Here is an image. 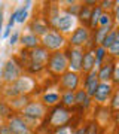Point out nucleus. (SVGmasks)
I'll return each instance as SVG.
<instances>
[{"mask_svg":"<svg viewBox=\"0 0 119 134\" xmlns=\"http://www.w3.org/2000/svg\"><path fill=\"white\" fill-rule=\"evenodd\" d=\"M113 77H115V81L119 83V63H116L113 67Z\"/></svg>","mask_w":119,"mask_h":134,"instance_id":"33","label":"nucleus"},{"mask_svg":"<svg viewBox=\"0 0 119 134\" xmlns=\"http://www.w3.org/2000/svg\"><path fill=\"white\" fill-rule=\"evenodd\" d=\"M94 55H95V67L100 66L101 61H103V58H104L106 55V49L103 48V46H98V48L94 51Z\"/></svg>","mask_w":119,"mask_h":134,"instance_id":"25","label":"nucleus"},{"mask_svg":"<svg viewBox=\"0 0 119 134\" xmlns=\"http://www.w3.org/2000/svg\"><path fill=\"white\" fill-rule=\"evenodd\" d=\"M69 67V60H67V55L63 52H54L49 55V60H48V69L51 70L55 75H64Z\"/></svg>","mask_w":119,"mask_h":134,"instance_id":"4","label":"nucleus"},{"mask_svg":"<svg viewBox=\"0 0 119 134\" xmlns=\"http://www.w3.org/2000/svg\"><path fill=\"white\" fill-rule=\"evenodd\" d=\"M0 134H12V133H10L9 127L6 124H0Z\"/></svg>","mask_w":119,"mask_h":134,"instance_id":"34","label":"nucleus"},{"mask_svg":"<svg viewBox=\"0 0 119 134\" xmlns=\"http://www.w3.org/2000/svg\"><path fill=\"white\" fill-rule=\"evenodd\" d=\"M112 73H113V64H106L98 73V79H101L103 82H107L112 77Z\"/></svg>","mask_w":119,"mask_h":134,"instance_id":"21","label":"nucleus"},{"mask_svg":"<svg viewBox=\"0 0 119 134\" xmlns=\"http://www.w3.org/2000/svg\"><path fill=\"white\" fill-rule=\"evenodd\" d=\"M64 45V37L57 31H48L42 36V46L46 51H57Z\"/></svg>","mask_w":119,"mask_h":134,"instance_id":"7","label":"nucleus"},{"mask_svg":"<svg viewBox=\"0 0 119 134\" xmlns=\"http://www.w3.org/2000/svg\"><path fill=\"white\" fill-rule=\"evenodd\" d=\"M86 134H97V131H95V125H92V127L89 128V131H88Z\"/></svg>","mask_w":119,"mask_h":134,"instance_id":"38","label":"nucleus"},{"mask_svg":"<svg viewBox=\"0 0 119 134\" xmlns=\"http://www.w3.org/2000/svg\"><path fill=\"white\" fill-rule=\"evenodd\" d=\"M109 31H110L109 27H101V29L98 30V33H97V37H95V39H97V42H98V43L103 42V39L109 34Z\"/></svg>","mask_w":119,"mask_h":134,"instance_id":"28","label":"nucleus"},{"mask_svg":"<svg viewBox=\"0 0 119 134\" xmlns=\"http://www.w3.org/2000/svg\"><path fill=\"white\" fill-rule=\"evenodd\" d=\"M21 72H22V67L19 66V63H16L15 60H8L3 67V72H2L3 83L9 85V83L15 82L18 77H21Z\"/></svg>","mask_w":119,"mask_h":134,"instance_id":"5","label":"nucleus"},{"mask_svg":"<svg viewBox=\"0 0 119 134\" xmlns=\"http://www.w3.org/2000/svg\"><path fill=\"white\" fill-rule=\"evenodd\" d=\"M2 25H3V12L0 10V33H2Z\"/></svg>","mask_w":119,"mask_h":134,"instance_id":"37","label":"nucleus"},{"mask_svg":"<svg viewBox=\"0 0 119 134\" xmlns=\"http://www.w3.org/2000/svg\"><path fill=\"white\" fill-rule=\"evenodd\" d=\"M55 134H70V127H69V125H63V127H60V128L57 130Z\"/></svg>","mask_w":119,"mask_h":134,"instance_id":"31","label":"nucleus"},{"mask_svg":"<svg viewBox=\"0 0 119 134\" xmlns=\"http://www.w3.org/2000/svg\"><path fill=\"white\" fill-rule=\"evenodd\" d=\"M112 106H113V109H115V110H119V91L115 94L113 101H112Z\"/></svg>","mask_w":119,"mask_h":134,"instance_id":"32","label":"nucleus"},{"mask_svg":"<svg viewBox=\"0 0 119 134\" xmlns=\"http://www.w3.org/2000/svg\"><path fill=\"white\" fill-rule=\"evenodd\" d=\"M115 16L119 21V2H116V6H115Z\"/></svg>","mask_w":119,"mask_h":134,"instance_id":"36","label":"nucleus"},{"mask_svg":"<svg viewBox=\"0 0 119 134\" xmlns=\"http://www.w3.org/2000/svg\"><path fill=\"white\" fill-rule=\"evenodd\" d=\"M112 5H113L112 2H103V8H110Z\"/></svg>","mask_w":119,"mask_h":134,"instance_id":"39","label":"nucleus"},{"mask_svg":"<svg viewBox=\"0 0 119 134\" xmlns=\"http://www.w3.org/2000/svg\"><path fill=\"white\" fill-rule=\"evenodd\" d=\"M45 113H46V109H45L43 103H40V101H29V104L21 110V118L30 127H33L34 124L37 125L42 121Z\"/></svg>","mask_w":119,"mask_h":134,"instance_id":"3","label":"nucleus"},{"mask_svg":"<svg viewBox=\"0 0 119 134\" xmlns=\"http://www.w3.org/2000/svg\"><path fill=\"white\" fill-rule=\"evenodd\" d=\"M33 90H34V81L30 76L21 75V77H18L15 82H12L9 85H3L2 96L5 97L6 100H10V98H15V97L25 96Z\"/></svg>","mask_w":119,"mask_h":134,"instance_id":"2","label":"nucleus"},{"mask_svg":"<svg viewBox=\"0 0 119 134\" xmlns=\"http://www.w3.org/2000/svg\"><path fill=\"white\" fill-rule=\"evenodd\" d=\"M69 119H70V113L66 109H63V107H57V109H54V112L49 116V124L52 127L60 128L63 125H66V122Z\"/></svg>","mask_w":119,"mask_h":134,"instance_id":"9","label":"nucleus"},{"mask_svg":"<svg viewBox=\"0 0 119 134\" xmlns=\"http://www.w3.org/2000/svg\"><path fill=\"white\" fill-rule=\"evenodd\" d=\"M116 42V31H109V34L103 39V42H101V46L104 49H109L113 43Z\"/></svg>","mask_w":119,"mask_h":134,"instance_id":"23","label":"nucleus"},{"mask_svg":"<svg viewBox=\"0 0 119 134\" xmlns=\"http://www.w3.org/2000/svg\"><path fill=\"white\" fill-rule=\"evenodd\" d=\"M30 29H31V31H33L34 36H45V34L49 31L48 25L45 24L43 21H40V19H36V21H33V24L30 25Z\"/></svg>","mask_w":119,"mask_h":134,"instance_id":"17","label":"nucleus"},{"mask_svg":"<svg viewBox=\"0 0 119 134\" xmlns=\"http://www.w3.org/2000/svg\"><path fill=\"white\" fill-rule=\"evenodd\" d=\"M63 90L66 91H75L79 85V76L75 72H66L61 76V82H60Z\"/></svg>","mask_w":119,"mask_h":134,"instance_id":"10","label":"nucleus"},{"mask_svg":"<svg viewBox=\"0 0 119 134\" xmlns=\"http://www.w3.org/2000/svg\"><path fill=\"white\" fill-rule=\"evenodd\" d=\"M94 67H95V55H94V52H88L85 57H83V60H82L81 70L89 73V72H92Z\"/></svg>","mask_w":119,"mask_h":134,"instance_id":"18","label":"nucleus"},{"mask_svg":"<svg viewBox=\"0 0 119 134\" xmlns=\"http://www.w3.org/2000/svg\"><path fill=\"white\" fill-rule=\"evenodd\" d=\"M70 55H69V67H70L73 72L76 73L77 70H81L82 67V60H83V54H82V51L79 48H73L70 51Z\"/></svg>","mask_w":119,"mask_h":134,"instance_id":"11","label":"nucleus"},{"mask_svg":"<svg viewBox=\"0 0 119 134\" xmlns=\"http://www.w3.org/2000/svg\"><path fill=\"white\" fill-rule=\"evenodd\" d=\"M52 24L55 25L60 31L67 33V31H70V30L75 27V16H73L71 14L57 15V18L52 19Z\"/></svg>","mask_w":119,"mask_h":134,"instance_id":"8","label":"nucleus"},{"mask_svg":"<svg viewBox=\"0 0 119 134\" xmlns=\"http://www.w3.org/2000/svg\"><path fill=\"white\" fill-rule=\"evenodd\" d=\"M75 134H85V130H83V128L77 130V131H76V133H75Z\"/></svg>","mask_w":119,"mask_h":134,"instance_id":"40","label":"nucleus"},{"mask_svg":"<svg viewBox=\"0 0 119 134\" xmlns=\"http://www.w3.org/2000/svg\"><path fill=\"white\" fill-rule=\"evenodd\" d=\"M101 16V8H95L91 12V27H95L98 24V19Z\"/></svg>","mask_w":119,"mask_h":134,"instance_id":"26","label":"nucleus"},{"mask_svg":"<svg viewBox=\"0 0 119 134\" xmlns=\"http://www.w3.org/2000/svg\"><path fill=\"white\" fill-rule=\"evenodd\" d=\"M6 104L9 106V109L12 110H21L29 104V97L27 96H19V97H15V98H10V100H6Z\"/></svg>","mask_w":119,"mask_h":134,"instance_id":"15","label":"nucleus"},{"mask_svg":"<svg viewBox=\"0 0 119 134\" xmlns=\"http://www.w3.org/2000/svg\"><path fill=\"white\" fill-rule=\"evenodd\" d=\"M8 127L12 134H33V130L25 121L18 115H10L8 118Z\"/></svg>","mask_w":119,"mask_h":134,"instance_id":"6","label":"nucleus"},{"mask_svg":"<svg viewBox=\"0 0 119 134\" xmlns=\"http://www.w3.org/2000/svg\"><path fill=\"white\" fill-rule=\"evenodd\" d=\"M91 12H92V10H91L88 6H83V8H82V10H81V15H79V16H81V19L86 21V19H89V18H91Z\"/></svg>","mask_w":119,"mask_h":134,"instance_id":"29","label":"nucleus"},{"mask_svg":"<svg viewBox=\"0 0 119 134\" xmlns=\"http://www.w3.org/2000/svg\"><path fill=\"white\" fill-rule=\"evenodd\" d=\"M42 101L45 106H54L60 101V96H58V92H46V94H43Z\"/></svg>","mask_w":119,"mask_h":134,"instance_id":"19","label":"nucleus"},{"mask_svg":"<svg viewBox=\"0 0 119 134\" xmlns=\"http://www.w3.org/2000/svg\"><path fill=\"white\" fill-rule=\"evenodd\" d=\"M21 43H22L24 48L27 49H34L39 46V43H40V40H39L37 36H34L33 33H29V34H24L22 37H21Z\"/></svg>","mask_w":119,"mask_h":134,"instance_id":"16","label":"nucleus"},{"mask_svg":"<svg viewBox=\"0 0 119 134\" xmlns=\"http://www.w3.org/2000/svg\"><path fill=\"white\" fill-rule=\"evenodd\" d=\"M61 100L66 106H71L75 104V92L73 91H64L61 96Z\"/></svg>","mask_w":119,"mask_h":134,"instance_id":"24","label":"nucleus"},{"mask_svg":"<svg viewBox=\"0 0 119 134\" xmlns=\"http://www.w3.org/2000/svg\"><path fill=\"white\" fill-rule=\"evenodd\" d=\"M98 24H100L101 27H109V29H112V19H110V15L101 14L100 19H98Z\"/></svg>","mask_w":119,"mask_h":134,"instance_id":"27","label":"nucleus"},{"mask_svg":"<svg viewBox=\"0 0 119 134\" xmlns=\"http://www.w3.org/2000/svg\"><path fill=\"white\" fill-rule=\"evenodd\" d=\"M88 30L85 27H79V29L75 30V33L71 34L70 37V43L73 46H82V45H85L88 42Z\"/></svg>","mask_w":119,"mask_h":134,"instance_id":"12","label":"nucleus"},{"mask_svg":"<svg viewBox=\"0 0 119 134\" xmlns=\"http://www.w3.org/2000/svg\"><path fill=\"white\" fill-rule=\"evenodd\" d=\"M98 86V73L92 70V72L88 73V77H86V82H85V90H86V94L88 96H94L95 90Z\"/></svg>","mask_w":119,"mask_h":134,"instance_id":"14","label":"nucleus"},{"mask_svg":"<svg viewBox=\"0 0 119 134\" xmlns=\"http://www.w3.org/2000/svg\"><path fill=\"white\" fill-rule=\"evenodd\" d=\"M18 37H19V34L15 31V33L9 37V43H10V45H15V43H16V40H18Z\"/></svg>","mask_w":119,"mask_h":134,"instance_id":"35","label":"nucleus"},{"mask_svg":"<svg viewBox=\"0 0 119 134\" xmlns=\"http://www.w3.org/2000/svg\"><path fill=\"white\" fill-rule=\"evenodd\" d=\"M109 51H110V54H112V55H119V42H118V40H116L112 46H110Z\"/></svg>","mask_w":119,"mask_h":134,"instance_id":"30","label":"nucleus"},{"mask_svg":"<svg viewBox=\"0 0 119 134\" xmlns=\"http://www.w3.org/2000/svg\"><path fill=\"white\" fill-rule=\"evenodd\" d=\"M30 5H31V2H27L25 6H22L21 9L16 10V23H24V21L27 19V16H29V8H30Z\"/></svg>","mask_w":119,"mask_h":134,"instance_id":"22","label":"nucleus"},{"mask_svg":"<svg viewBox=\"0 0 119 134\" xmlns=\"http://www.w3.org/2000/svg\"><path fill=\"white\" fill-rule=\"evenodd\" d=\"M75 103H79V104L83 106V107H88V104H89V96H88L83 90H79V91L75 94Z\"/></svg>","mask_w":119,"mask_h":134,"instance_id":"20","label":"nucleus"},{"mask_svg":"<svg viewBox=\"0 0 119 134\" xmlns=\"http://www.w3.org/2000/svg\"><path fill=\"white\" fill-rule=\"evenodd\" d=\"M116 40L119 42V31H116Z\"/></svg>","mask_w":119,"mask_h":134,"instance_id":"41","label":"nucleus"},{"mask_svg":"<svg viewBox=\"0 0 119 134\" xmlns=\"http://www.w3.org/2000/svg\"><path fill=\"white\" fill-rule=\"evenodd\" d=\"M110 94H112V86H110L107 82H101V83H98L97 90H95L94 97L98 103H104V101L110 97Z\"/></svg>","mask_w":119,"mask_h":134,"instance_id":"13","label":"nucleus"},{"mask_svg":"<svg viewBox=\"0 0 119 134\" xmlns=\"http://www.w3.org/2000/svg\"><path fill=\"white\" fill-rule=\"evenodd\" d=\"M22 58L24 63L21 66H25L31 73H39L40 70H43V67L48 64V60H49V51L40 46L39 45L37 48L30 49V51H22Z\"/></svg>","mask_w":119,"mask_h":134,"instance_id":"1","label":"nucleus"}]
</instances>
